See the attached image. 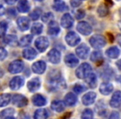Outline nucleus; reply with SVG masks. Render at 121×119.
Returning <instances> with one entry per match:
<instances>
[{"label":"nucleus","instance_id":"9","mask_svg":"<svg viewBox=\"0 0 121 119\" xmlns=\"http://www.w3.org/2000/svg\"><path fill=\"white\" fill-rule=\"evenodd\" d=\"M23 84L24 79L20 76H16L11 79L10 83H9V86H10V89L13 90H17L23 85Z\"/></svg>","mask_w":121,"mask_h":119},{"label":"nucleus","instance_id":"33","mask_svg":"<svg viewBox=\"0 0 121 119\" xmlns=\"http://www.w3.org/2000/svg\"><path fill=\"white\" fill-rule=\"evenodd\" d=\"M43 30V26L42 24L39 23V22H36L32 25V33L34 35H38Z\"/></svg>","mask_w":121,"mask_h":119},{"label":"nucleus","instance_id":"20","mask_svg":"<svg viewBox=\"0 0 121 119\" xmlns=\"http://www.w3.org/2000/svg\"><path fill=\"white\" fill-rule=\"evenodd\" d=\"M114 87L110 83H103L99 86V92L103 94V95H108L110 93H112Z\"/></svg>","mask_w":121,"mask_h":119},{"label":"nucleus","instance_id":"17","mask_svg":"<svg viewBox=\"0 0 121 119\" xmlns=\"http://www.w3.org/2000/svg\"><path fill=\"white\" fill-rule=\"evenodd\" d=\"M47 32L51 36L58 35V33L60 32V27H59L58 23L56 22H55V21H52V22H49Z\"/></svg>","mask_w":121,"mask_h":119},{"label":"nucleus","instance_id":"19","mask_svg":"<svg viewBox=\"0 0 121 119\" xmlns=\"http://www.w3.org/2000/svg\"><path fill=\"white\" fill-rule=\"evenodd\" d=\"M37 55V51L33 48H31V47H27L22 51V56L25 59H27V60H28V61H32L34 58H36Z\"/></svg>","mask_w":121,"mask_h":119},{"label":"nucleus","instance_id":"24","mask_svg":"<svg viewBox=\"0 0 121 119\" xmlns=\"http://www.w3.org/2000/svg\"><path fill=\"white\" fill-rule=\"evenodd\" d=\"M120 50L117 46H111L106 50V55L111 59H116L119 55Z\"/></svg>","mask_w":121,"mask_h":119},{"label":"nucleus","instance_id":"8","mask_svg":"<svg viewBox=\"0 0 121 119\" xmlns=\"http://www.w3.org/2000/svg\"><path fill=\"white\" fill-rule=\"evenodd\" d=\"M13 103L15 106L19 107H22L26 106L28 103V100L27 98L23 95H21V94H14L13 97Z\"/></svg>","mask_w":121,"mask_h":119},{"label":"nucleus","instance_id":"28","mask_svg":"<svg viewBox=\"0 0 121 119\" xmlns=\"http://www.w3.org/2000/svg\"><path fill=\"white\" fill-rule=\"evenodd\" d=\"M4 42L11 46H15L17 45V37L14 35H8L4 38Z\"/></svg>","mask_w":121,"mask_h":119},{"label":"nucleus","instance_id":"32","mask_svg":"<svg viewBox=\"0 0 121 119\" xmlns=\"http://www.w3.org/2000/svg\"><path fill=\"white\" fill-rule=\"evenodd\" d=\"M32 35H26L21 38L20 41H19V45L21 46H27L32 42Z\"/></svg>","mask_w":121,"mask_h":119},{"label":"nucleus","instance_id":"35","mask_svg":"<svg viewBox=\"0 0 121 119\" xmlns=\"http://www.w3.org/2000/svg\"><path fill=\"white\" fill-rule=\"evenodd\" d=\"M91 60L93 61V62H98V61H100L101 60H103V56L102 54L99 51H94L92 52L91 55Z\"/></svg>","mask_w":121,"mask_h":119},{"label":"nucleus","instance_id":"51","mask_svg":"<svg viewBox=\"0 0 121 119\" xmlns=\"http://www.w3.org/2000/svg\"><path fill=\"white\" fill-rule=\"evenodd\" d=\"M6 119H15V118H13V117H8V118H6Z\"/></svg>","mask_w":121,"mask_h":119},{"label":"nucleus","instance_id":"2","mask_svg":"<svg viewBox=\"0 0 121 119\" xmlns=\"http://www.w3.org/2000/svg\"><path fill=\"white\" fill-rule=\"evenodd\" d=\"M90 44L91 46L95 49H100L104 47L106 44V41L103 36L101 35H94L90 39Z\"/></svg>","mask_w":121,"mask_h":119},{"label":"nucleus","instance_id":"40","mask_svg":"<svg viewBox=\"0 0 121 119\" xmlns=\"http://www.w3.org/2000/svg\"><path fill=\"white\" fill-rule=\"evenodd\" d=\"M73 90H74V92L80 94V93L83 92L85 90V87L83 85H81V84H76L74 86V88H73Z\"/></svg>","mask_w":121,"mask_h":119},{"label":"nucleus","instance_id":"3","mask_svg":"<svg viewBox=\"0 0 121 119\" xmlns=\"http://www.w3.org/2000/svg\"><path fill=\"white\" fill-rule=\"evenodd\" d=\"M24 68V64L21 60H15V61H12L9 66V73L11 74H18V73L22 72V70Z\"/></svg>","mask_w":121,"mask_h":119},{"label":"nucleus","instance_id":"39","mask_svg":"<svg viewBox=\"0 0 121 119\" xmlns=\"http://www.w3.org/2000/svg\"><path fill=\"white\" fill-rule=\"evenodd\" d=\"M54 18V16L52 15V12H47V13L43 14L42 17V19L43 22H52V21H53L52 19Z\"/></svg>","mask_w":121,"mask_h":119},{"label":"nucleus","instance_id":"30","mask_svg":"<svg viewBox=\"0 0 121 119\" xmlns=\"http://www.w3.org/2000/svg\"><path fill=\"white\" fill-rule=\"evenodd\" d=\"M86 80L87 82V84L91 86V88H94L95 87V84H96V75L95 74L91 72L87 77L86 78Z\"/></svg>","mask_w":121,"mask_h":119},{"label":"nucleus","instance_id":"49","mask_svg":"<svg viewBox=\"0 0 121 119\" xmlns=\"http://www.w3.org/2000/svg\"><path fill=\"white\" fill-rule=\"evenodd\" d=\"M20 119H30V117L27 114H22L20 115Z\"/></svg>","mask_w":121,"mask_h":119},{"label":"nucleus","instance_id":"18","mask_svg":"<svg viewBox=\"0 0 121 119\" xmlns=\"http://www.w3.org/2000/svg\"><path fill=\"white\" fill-rule=\"evenodd\" d=\"M41 86V81L38 78H34V79H31L27 83V89L30 92H34V91L37 90Z\"/></svg>","mask_w":121,"mask_h":119},{"label":"nucleus","instance_id":"7","mask_svg":"<svg viewBox=\"0 0 121 119\" xmlns=\"http://www.w3.org/2000/svg\"><path fill=\"white\" fill-rule=\"evenodd\" d=\"M35 45L39 51L43 52V51H45L47 49V47H48L49 41L45 37H38V38L36 40Z\"/></svg>","mask_w":121,"mask_h":119},{"label":"nucleus","instance_id":"1","mask_svg":"<svg viewBox=\"0 0 121 119\" xmlns=\"http://www.w3.org/2000/svg\"><path fill=\"white\" fill-rule=\"evenodd\" d=\"M91 73V66L88 63L81 64L76 70V74L79 79H86Z\"/></svg>","mask_w":121,"mask_h":119},{"label":"nucleus","instance_id":"23","mask_svg":"<svg viewBox=\"0 0 121 119\" xmlns=\"http://www.w3.org/2000/svg\"><path fill=\"white\" fill-rule=\"evenodd\" d=\"M32 103H34V105L41 107V106H44L47 103V100H46L45 98L42 95H41V94H35V95L32 97Z\"/></svg>","mask_w":121,"mask_h":119},{"label":"nucleus","instance_id":"34","mask_svg":"<svg viewBox=\"0 0 121 119\" xmlns=\"http://www.w3.org/2000/svg\"><path fill=\"white\" fill-rule=\"evenodd\" d=\"M97 12L99 13V16H100V17H105V16H107L108 13H109L108 7L105 4H101V5H99V8H98Z\"/></svg>","mask_w":121,"mask_h":119},{"label":"nucleus","instance_id":"50","mask_svg":"<svg viewBox=\"0 0 121 119\" xmlns=\"http://www.w3.org/2000/svg\"><path fill=\"white\" fill-rule=\"evenodd\" d=\"M116 66H118L119 70H121V60H119V61H118L117 62H116Z\"/></svg>","mask_w":121,"mask_h":119},{"label":"nucleus","instance_id":"43","mask_svg":"<svg viewBox=\"0 0 121 119\" xmlns=\"http://www.w3.org/2000/svg\"><path fill=\"white\" fill-rule=\"evenodd\" d=\"M71 4L73 8L79 7V6L81 5V0H71Z\"/></svg>","mask_w":121,"mask_h":119},{"label":"nucleus","instance_id":"11","mask_svg":"<svg viewBox=\"0 0 121 119\" xmlns=\"http://www.w3.org/2000/svg\"><path fill=\"white\" fill-rule=\"evenodd\" d=\"M89 52H90L89 47L86 46L85 44H81V45H79L76 50V55H77V56L81 59H83V60L87 58Z\"/></svg>","mask_w":121,"mask_h":119},{"label":"nucleus","instance_id":"27","mask_svg":"<svg viewBox=\"0 0 121 119\" xmlns=\"http://www.w3.org/2000/svg\"><path fill=\"white\" fill-rule=\"evenodd\" d=\"M49 114L46 109L40 108L37 109L34 113V119H47Z\"/></svg>","mask_w":121,"mask_h":119},{"label":"nucleus","instance_id":"41","mask_svg":"<svg viewBox=\"0 0 121 119\" xmlns=\"http://www.w3.org/2000/svg\"><path fill=\"white\" fill-rule=\"evenodd\" d=\"M8 52L4 47H0V61H4V59L7 57Z\"/></svg>","mask_w":121,"mask_h":119},{"label":"nucleus","instance_id":"47","mask_svg":"<svg viewBox=\"0 0 121 119\" xmlns=\"http://www.w3.org/2000/svg\"><path fill=\"white\" fill-rule=\"evenodd\" d=\"M116 40H117V42L119 43V45H121V34H118L117 37H116Z\"/></svg>","mask_w":121,"mask_h":119},{"label":"nucleus","instance_id":"14","mask_svg":"<svg viewBox=\"0 0 121 119\" xmlns=\"http://www.w3.org/2000/svg\"><path fill=\"white\" fill-rule=\"evenodd\" d=\"M32 71L36 74H43L46 70V68H47V65L44 61H39L35 62L32 65Z\"/></svg>","mask_w":121,"mask_h":119},{"label":"nucleus","instance_id":"6","mask_svg":"<svg viewBox=\"0 0 121 119\" xmlns=\"http://www.w3.org/2000/svg\"><path fill=\"white\" fill-rule=\"evenodd\" d=\"M60 53L56 49H52L47 54L48 61L52 64H58L60 61Z\"/></svg>","mask_w":121,"mask_h":119},{"label":"nucleus","instance_id":"16","mask_svg":"<svg viewBox=\"0 0 121 119\" xmlns=\"http://www.w3.org/2000/svg\"><path fill=\"white\" fill-rule=\"evenodd\" d=\"M96 98V94L94 92H89L86 94L82 97V103L84 105H91V104L94 103L95 100Z\"/></svg>","mask_w":121,"mask_h":119},{"label":"nucleus","instance_id":"52","mask_svg":"<svg viewBox=\"0 0 121 119\" xmlns=\"http://www.w3.org/2000/svg\"><path fill=\"white\" fill-rule=\"evenodd\" d=\"M37 1H38V2H42V1H43V0H37Z\"/></svg>","mask_w":121,"mask_h":119},{"label":"nucleus","instance_id":"26","mask_svg":"<svg viewBox=\"0 0 121 119\" xmlns=\"http://www.w3.org/2000/svg\"><path fill=\"white\" fill-rule=\"evenodd\" d=\"M17 9L21 12H27L30 9V5L27 0H20L17 4Z\"/></svg>","mask_w":121,"mask_h":119},{"label":"nucleus","instance_id":"36","mask_svg":"<svg viewBox=\"0 0 121 119\" xmlns=\"http://www.w3.org/2000/svg\"><path fill=\"white\" fill-rule=\"evenodd\" d=\"M8 30V23L5 21L0 22V37H3L5 36Z\"/></svg>","mask_w":121,"mask_h":119},{"label":"nucleus","instance_id":"29","mask_svg":"<svg viewBox=\"0 0 121 119\" xmlns=\"http://www.w3.org/2000/svg\"><path fill=\"white\" fill-rule=\"evenodd\" d=\"M11 95L9 94H0V107L7 106L10 103Z\"/></svg>","mask_w":121,"mask_h":119},{"label":"nucleus","instance_id":"31","mask_svg":"<svg viewBox=\"0 0 121 119\" xmlns=\"http://www.w3.org/2000/svg\"><path fill=\"white\" fill-rule=\"evenodd\" d=\"M14 109L13 108H7L5 110L0 112V119H6L8 117H10L13 115Z\"/></svg>","mask_w":121,"mask_h":119},{"label":"nucleus","instance_id":"38","mask_svg":"<svg viewBox=\"0 0 121 119\" xmlns=\"http://www.w3.org/2000/svg\"><path fill=\"white\" fill-rule=\"evenodd\" d=\"M41 12H42V10H41V9H39V8L35 9V10L30 14L31 18H32V20H37V19L40 17Z\"/></svg>","mask_w":121,"mask_h":119},{"label":"nucleus","instance_id":"46","mask_svg":"<svg viewBox=\"0 0 121 119\" xmlns=\"http://www.w3.org/2000/svg\"><path fill=\"white\" fill-rule=\"evenodd\" d=\"M17 0H5L6 4H9V5H12V4H14Z\"/></svg>","mask_w":121,"mask_h":119},{"label":"nucleus","instance_id":"25","mask_svg":"<svg viewBox=\"0 0 121 119\" xmlns=\"http://www.w3.org/2000/svg\"><path fill=\"white\" fill-rule=\"evenodd\" d=\"M77 101V98L73 93H68L65 96V103L67 106H73L76 104Z\"/></svg>","mask_w":121,"mask_h":119},{"label":"nucleus","instance_id":"5","mask_svg":"<svg viewBox=\"0 0 121 119\" xmlns=\"http://www.w3.org/2000/svg\"><path fill=\"white\" fill-rule=\"evenodd\" d=\"M76 29L80 33L84 36H88L92 32V27L86 22H80L77 24Z\"/></svg>","mask_w":121,"mask_h":119},{"label":"nucleus","instance_id":"44","mask_svg":"<svg viewBox=\"0 0 121 119\" xmlns=\"http://www.w3.org/2000/svg\"><path fill=\"white\" fill-rule=\"evenodd\" d=\"M109 119H120V116H119V114L117 112H114L111 113Z\"/></svg>","mask_w":121,"mask_h":119},{"label":"nucleus","instance_id":"48","mask_svg":"<svg viewBox=\"0 0 121 119\" xmlns=\"http://www.w3.org/2000/svg\"><path fill=\"white\" fill-rule=\"evenodd\" d=\"M105 5L107 6V7H109V6L113 5V2H112V0H105Z\"/></svg>","mask_w":121,"mask_h":119},{"label":"nucleus","instance_id":"37","mask_svg":"<svg viewBox=\"0 0 121 119\" xmlns=\"http://www.w3.org/2000/svg\"><path fill=\"white\" fill-rule=\"evenodd\" d=\"M81 118L82 119H92L93 118V112L91 109H86L83 111L81 114Z\"/></svg>","mask_w":121,"mask_h":119},{"label":"nucleus","instance_id":"15","mask_svg":"<svg viewBox=\"0 0 121 119\" xmlns=\"http://www.w3.org/2000/svg\"><path fill=\"white\" fill-rule=\"evenodd\" d=\"M109 104L112 107H119L121 105V92L120 91H116L114 94H113L112 98L110 99Z\"/></svg>","mask_w":121,"mask_h":119},{"label":"nucleus","instance_id":"42","mask_svg":"<svg viewBox=\"0 0 121 119\" xmlns=\"http://www.w3.org/2000/svg\"><path fill=\"white\" fill-rule=\"evenodd\" d=\"M85 17V11L82 10V9H80L76 12V17L77 19H82L83 17Z\"/></svg>","mask_w":121,"mask_h":119},{"label":"nucleus","instance_id":"10","mask_svg":"<svg viewBox=\"0 0 121 119\" xmlns=\"http://www.w3.org/2000/svg\"><path fill=\"white\" fill-rule=\"evenodd\" d=\"M74 20L70 13H65L60 19V25L64 28H71L73 26Z\"/></svg>","mask_w":121,"mask_h":119},{"label":"nucleus","instance_id":"4","mask_svg":"<svg viewBox=\"0 0 121 119\" xmlns=\"http://www.w3.org/2000/svg\"><path fill=\"white\" fill-rule=\"evenodd\" d=\"M66 41L70 46H76L80 43L81 38L80 37L74 32H70L66 35Z\"/></svg>","mask_w":121,"mask_h":119},{"label":"nucleus","instance_id":"12","mask_svg":"<svg viewBox=\"0 0 121 119\" xmlns=\"http://www.w3.org/2000/svg\"><path fill=\"white\" fill-rule=\"evenodd\" d=\"M65 63L67 66L71 68L76 67L79 64V60L74 54H68L65 57Z\"/></svg>","mask_w":121,"mask_h":119},{"label":"nucleus","instance_id":"13","mask_svg":"<svg viewBox=\"0 0 121 119\" xmlns=\"http://www.w3.org/2000/svg\"><path fill=\"white\" fill-rule=\"evenodd\" d=\"M17 24L18 26V28L24 32V31L28 30L30 27V20L27 17H20L17 20Z\"/></svg>","mask_w":121,"mask_h":119},{"label":"nucleus","instance_id":"21","mask_svg":"<svg viewBox=\"0 0 121 119\" xmlns=\"http://www.w3.org/2000/svg\"><path fill=\"white\" fill-rule=\"evenodd\" d=\"M52 8L56 12H63L67 9V6L62 0H54Z\"/></svg>","mask_w":121,"mask_h":119},{"label":"nucleus","instance_id":"45","mask_svg":"<svg viewBox=\"0 0 121 119\" xmlns=\"http://www.w3.org/2000/svg\"><path fill=\"white\" fill-rule=\"evenodd\" d=\"M5 12V8H4V6L0 4V16H3Z\"/></svg>","mask_w":121,"mask_h":119},{"label":"nucleus","instance_id":"22","mask_svg":"<svg viewBox=\"0 0 121 119\" xmlns=\"http://www.w3.org/2000/svg\"><path fill=\"white\" fill-rule=\"evenodd\" d=\"M51 107H52V110L56 111V112H62V111H64L65 107H66V105H65V103L62 101L54 100V101H52Z\"/></svg>","mask_w":121,"mask_h":119}]
</instances>
